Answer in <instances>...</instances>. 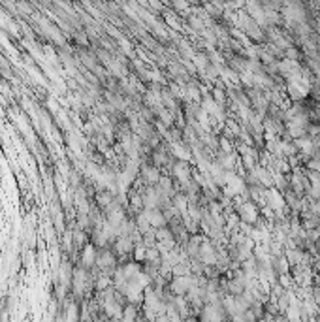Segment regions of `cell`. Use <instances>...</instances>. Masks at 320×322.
I'll return each instance as SVG.
<instances>
[{
  "label": "cell",
  "instance_id": "obj_12",
  "mask_svg": "<svg viewBox=\"0 0 320 322\" xmlns=\"http://www.w3.org/2000/svg\"><path fill=\"white\" fill-rule=\"evenodd\" d=\"M315 89L320 92V70L317 72V76H315Z\"/></svg>",
  "mask_w": 320,
  "mask_h": 322
},
{
  "label": "cell",
  "instance_id": "obj_11",
  "mask_svg": "<svg viewBox=\"0 0 320 322\" xmlns=\"http://www.w3.org/2000/svg\"><path fill=\"white\" fill-rule=\"evenodd\" d=\"M307 166H309V169H311V171H317V173H320V156L311 158V160L307 162Z\"/></svg>",
  "mask_w": 320,
  "mask_h": 322
},
{
  "label": "cell",
  "instance_id": "obj_8",
  "mask_svg": "<svg viewBox=\"0 0 320 322\" xmlns=\"http://www.w3.org/2000/svg\"><path fill=\"white\" fill-rule=\"evenodd\" d=\"M224 186H226V192L230 194V196H234V194H239V192H243V188H245V183L241 181V177H237L234 173H226V179H224Z\"/></svg>",
  "mask_w": 320,
  "mask_h": 322
},
{
  "label": "cell",
  "instance_id": "obj_5",
  "mask_svg": "<svg viewBox=\"0 0 320 322\" xmlns=\"http://www.w3.org/2000/svg\"><path fill=\"white\" fill-rule=\"evenodd\" d=\"M134 241L126 236H119L115 241H113V253L117 256H126V254L134 253Z\"/></svg>",
  "mask_w": 320,
  "mask_h": 322
},
{
  "label": "cell",
  "instance_id": "obj_2",
  "mask_svg": "<svg viewBox=\"0 0 320 322\" xmlns=\"http://www.w3.org/2000/svg\"><path fill=\"white\" fill-rule=\"evenodd\" d=\"M200 321L202 322H226V309H224V304L222 300L220 302H213V304H207L202 307L200 311Z\"/></svg>",
  "mask_w": 320,
  "mask_h": 322
},
{
  "label": "cell",
  "instance_id": "obj_10",
  "mask_svg": "<svg viewBox=\"0 0 320 322\" xmlns=\"http://www.w3.org/2000/svg\"><path fill=\"white\" fill-rule=\"evenodd\" d=\"M285 258H287L288 266H300V264L305 262V253L300 247H296V249H287Z\"/></svg>",
  "mask_w": 320,
  "mask_h": 322
},
{
  "label": "cell",
  "instance_id": "obj_1",
  "mask_svg": "<svg viewBox=\"0 0 320 322\" xmlns=\"http://www.w3.org/2000/svg\"><path fill=\"white\" fill-rule=\"evenodd\" d=\"M96 268L104 275L113 277V273L117 271V254L113 253V249H109V247L96 249Z\"/></svg>",
  "mask_w": 320,
  "mask_h": 322
},
{
  "label": "cell",
  "instance_id": "obj_4",
  "mask_svg": "<svg viewBox=\"0 0 320 322\" xmlns=\"http://www.w3.org/2000/svg\"><path fill=\"white\" fill-rule=\"evenodd\" d=\"M237 215L243 220V224H254L258 219V207L253 202H243L237 207Z\"/></svg>",
  "mask_w": 320,
  "mask_h": 322
},
{
  "label": "cell",
  "instance_id": "obj_13",
  "mask_svg": "<svg viewBox=\"0 0 320 322\" xmlns=\"http://www.w3.org/2000/svg\"><path fill=\"white\" fill-rule=\"evenodd\" d=\"M181 322H198V321H196L194 317H188V319H183V321H181Z\"/></svg>",
  "mask_w": 320,
  "mask_h": 322
},
{
  "label": "cell",
  "instance_id": "obj_3",
  "mask_svg": "<svg viewBox=\"0 0 320 322\" xmlns=\"http://www.w3.org/2000/svg\"><path fill=\"white\" fill-rule=\"evenodd\" d=\"M283 15H285V19H287L292 27L302 25V23H305V19H307L302 4H285V6H283Z\"/></svg>",
  "mask_w": 320,
  "mask_h": 322
},
{
  "label": "cell",
  "instance_id": "obj_14",
  "mask_svg": "<svg viewBox=\"0 0 320 322\" xmlns=\"http://www.w3.org/2000/svg\"><path fill=\"white\" fill-rule=\"evenodd\" d=\"M315 143H317V149H319V151H320V136H319V138H317V141H315Z\"/></svg>",
  "mask_w": 320,
  "mask_h": 322
},
{
  "label": "cell",
  "instance_id": "obj_6",
  "mask_svg": "<svg viewBox=\"0 0 320 322\" xmlns=\"http://www.w3.org/2000/svg\"><path fill=\"white\" fill-rule=\"evenodd\" d=\"M139 175H141L145 186H156L160 181V169L154 168V166H141Z\"/></svg>",
  "mask_w": 320,
  "mask_h": 322
},
{
  "label": "cell",
  "instance_id": "obj_7",
  "mask_svg": "<svg viewBox=\"0 0 320 322\" xmlns=\"http://www.w3.org/2000/svg\"><path fill=\"white\" fill-rule=\"evenodd\" d=\"M173 175H175V179L181 183V185H188V181H190V166L186 164L185 160H177L175 164H173Z\"/></svg>",
  "mask_w": 320,
  "mask_h": 322
},
{
  "label": "cell",
  "instance_id": "obj_9",
  "mask_svg": "<svg viewBox=\"0 0 320 322\" xmlns=\"http://www.w3.org/2000/svg\"><path fill=\"white\" fill-rule=\"evenodd\" d=\"M294 147H296V149H300V153H304L305 156H309V154H313V153H315V149H317V143H315V139H313L311 136H304V138L294 139Z\"/></svg>",
  "mask_w": 320,
  "mask_h": 322
}]
</instances>
